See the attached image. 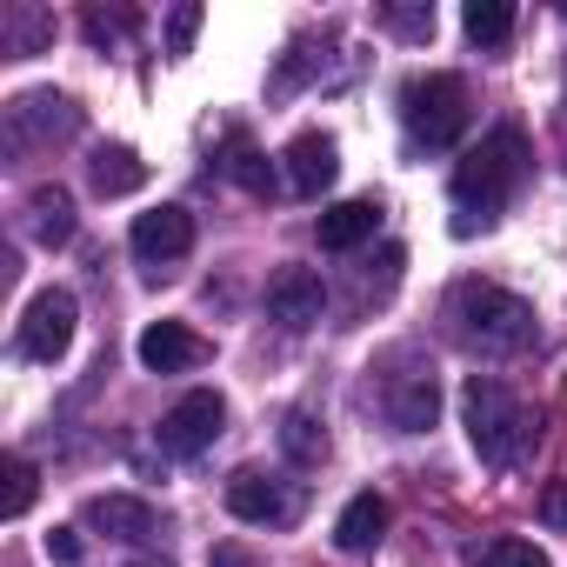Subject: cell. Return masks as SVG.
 <instances>
[{"label":"cell","mask_w":567,"mask_h":567,"mask_svg":"<svg viewBox=\"0 0 567 567\" xmlns=\"http://www.w3.org/2000/svg\"><path fill=\"white\" fill-rule=\"evenodd\" d=\"M527 181V134L520 127H494L461 167H454V207H461V220H454V234H474V214H481V227L514 200V187Z\"/></svg>","instance_id":"cell-1"},{"label":"cell","mask_w":567,"mask_h":567,"mask_svg":"<svg viewBox=\"0 0 567 567\" xmlns=\"http://www.w3.org/2000/svg\"><path fill=\"white\" fill-rule=\"evenodd\" d=\"M447 321H454V341L481 348V354H520V348H534V308L520 295L494 288V280H454Z\"/></svg>","instance_id":"cell-2"},{"label":"cell","mask_w":567,"mask_h":567,"mask_svg":"<svg viewBox=\"0 0 567 567\" xmlns=\"http://www.w3.org/2000/svg\"><path fill=\"white\" fill-rule=\"evenodd\" d=\"M461 421H467V447L481 454V467H514L520 447H527V434H534L527 408L501 381H487V374H474L461 388Z\"/></svg>","instance_id":"cell-3"},{"label":"cell","mask_w":567,"mask_h":567,"mask_svg":"<svg viewBox=\"0 0 567 567\" xmlns=\"http://www.w3.org/2000/svg\"><path fill=\"white\" fill-rule=\"evenodd\" d=\"M401 121H408V141L414 147H427V154L454 147L467 134V121H474L467 81L461 74H421V81H408L401 87Z\"/></svg>","instance_id":"cell-4"},{"label":"cell","mask_w":567,"mask_h":567,"mask_svg":"<svg viewBox=\"0 0 567 567\" xmlns=\"http://www.w3.org/2000/svg\"><path fill=\"white\" fill-rule=\"evenodd\" d=\"M220 427H227V401L214 394V388H194V394H181L167 414H161V454H174V461H194V454H207L214 441H220Z\"/></svg>","instance_id":"cell-5"},{"label":"cell","mask_w":567,"mask_h":567,"mask_svg":"<svg viewBox=\"0 0 567 567\" xmlns=\"http://www.w3.org/2000/svg\"><path fill=\"white\" fill-rule=\"evenodd\" d=\"M74 321H81V308H74V295H68V288L34 295V301H28V315H21V354L54 368V361L74 348Z\"/></svg>","instance_id":"cell-6"},{"label":"cell","mask_w":567,"mask_h":567,"mask_svg":"<svg viewBox=\"0 0 567 567\" xmlns=\"http://www.w3.org/2000/svg\"><path fill=\"white\" fill-rule=\"evenodd\" d=\"M227 514L247 520V527H288V520L301 514V494H295L288 481L260 474V467H240V474L227 481Z\"/></svg>","instance_id":"cell-7"},{"label":"cell","mask_w":567,"mask_h":567,"mask_svg":"<svg viewBox=\"0 0 567 567\" xmlns=\"http://www.w3.org/2000/svg\"><path fill=\"white\" fill-rule=\"evenodd\" d=\"M321 308H328V288H321V274H315V267H280V274L267 280V321H280L288 334L315 328Z\"/></svg>","instance_id":"cell-8"},{"label":"cell","mask_w":567,"mask_h":567,"mask_svg":"<svg viewBox=\"0 0 567 567\" xmlns=\"http://www.w3.org/2000/svg\"><path fill=\"white\" fill-rule=\"evenodd\" d=\"M280 161H288V187H295L301 200H321V194L341 181V147H334V134H295Z\"/></svg>","instance_id":"cell-9"},{"label":"cell","mask_w":567,"mask_h":567,"mask_svg":"<svg viewBox=\"0 0 567 567\" xmlns=\"http://www.w3.org/2000/svg\"><path fill=\"white\" fill-rule=\"evenodd\" d=\"M74 127H81V114H74V101H61V94H21V101L8 107V141H14V147L61 141V134H74Z\"/></svg>","instance_id":"cell-10"},{"label":"cell","mask_w":567,"mask_h":567,"mask_svg":"<svg viewBox=\"0 0 567 567\" xmlns=\"http://www.w3.org/2000/svg\"><path fill=\"white\" fill-rule=\"evenodd\" d=\"M134 254L141 260H181L194 247V214L187 207H154V214H134Z\"/></svg>","instance_id":"cell-11"},{"label":"cell","mask_w":567,"mask_h":567,"mask_svg":"<svg viewBox=\"0 0 567 567\" xmlns=\"http://www.w3.org/2000/svg\"><path fill=\"white\" fill-rule=\"evenodd\" d=\"M207 361V341L194 334V328H181V321H154L147 334H141V368L147 374H187V368H200Z\"/></svg>","instance_id":"cell-12"},{"label":"cell","mask_w":567,"mask_h":567,"mask_svg":"<svg viewBox=\"0 0 567 567\" xmlns=\"http://www.w3.org/2000/svg\"><path fill=\"white\" fill-rule=\"evenodd\" d=\"M374 227H381V200H334V207L315 220V240H321L328 254H354L361 240H374Z\"/></svg>","instance_id":"cell-13"},{"label":"cell","mask_w":567,"mask_h":567,"mask_svg":"<svg viewBox=\"0 0 567 567\" xmlns=\"http://www.w3.org/2000/svg\"><path fill=\"white\" fill-rule=\"evenodd\" d=\"M381 408H388V421L401 434H421L441 414V388H434V374H401V381H388V401Z\"/></svg>","instance_id":"cell-14"},{"label":"cell","mask_w":567,"mask_h":567,"mask_svg":"<svg viewBox=\"0 0 567 567\" xmlns=\"http://www.w3.org/2000/svg\"><path fill=\"white\" fill-rule=\"evenodd\" d=\"M87 527H101L107 540H154V507L134 501V494H94L87 501Z\"/></svg>","instance_id":"cell-15"},{"label":"cell","mask_w":567,"mask_h":567,"mask_svg":"<svg viewBox=\"0 0 567 567\" xmlns=\"http://www.w3.org/2000/svg\"><path fill=\"white\" fill-rule=\"evenodd\" d=\"M381 534H388V501L381 494H354L341 507V520H334V547L341 554H368V547H381Z\"/></svg>","instance_id":"cell-16"},{"label":"cell","mask_w":567,"mask_h":567,"mask_svg":"<svg viewBox=\"0 0 567 567\" xmlns=\"http://www.w3.org/2000/svg\"><path fill=\"white\" fill-rule=\"evenodd\" d=\"M28 227H34L41 247H68V240H74V200H68L61 187H34V200H28Z\"/></svg>","instance_id":"cell-17"},{"label":"cell","mask_w":567,"mask_h":567,"mask_svg":"<svg viewBox=\"0 0 567 567\" xmlns=\"http://www.w3.org/2000/svg\"><path fill=\"white\" fill-rule=\"evenodd\" d=\"M280 454H288L295 467H321V461H328V427H321L308 408H295L288 421H280Z\"/></svg>","instance_id":"cell-18"},{"label":"cell","mask_w":567,"mask_h":567,"mask_svg":"<svg viewBox=\"0 0 567 567\" xmlns=\"http://www.w3.org/2000/svg\"><path fill=\"white\" fill-rule=\"evenodd\" d=\"M461 28L474 48H501L514 34V0H467L461 8Z\"/></svg>","instance_id":"cell-19"},{"label":"cell","mask_w":567,"mask_h":567,"mask_svg":"<svg viewBox=\"0 0 567 567\" xmlns=\"http://www.w3.org/2000/svg\"><path fill=\"white\" fill-rule=\"evenodd\" d=\"M141 181H147V167H141L134 147H101V154H94V194L114 200V194H134Z\"/></svg>","instance_id":"cell-20"},{"label":"cell","mask_w":567,"mask_h":567,"mask_svg":"<svg viewBox=\"0 0 567 567\" xmlns=\"http://www.w3.org/2000/svg\"><path fill=\"white\" fill-rule=\"evenodd\" d=\"M474 567H554L534 540H520V534H494V540H481L474 554H467Z\"/></svg>","instance_id":"cell-21"},{"label":"cell","mask_w":567,"mask_h":567,"mask_svg":"<svg viewBox=\"0 0 567 567\" xmlns=\"http://www.w3.org/2000/svg\"><path fill=\"white\" fill-rule=\"evenodd\" d=\"M54 34V21L41 8H8V21H0V41H8V54H41V41Z\"/></svg>","instance_id":"cell-22"},{"label":"cell","mask_w":567,"mask_h":567,"mask_svg":"<svg viewBox=\"0 0 567 567\" xmlns=\"http://www.w3.org/2000/svg\"><path fill=\"white\" fill-rule=\"evenodd\" d=\"M34 494H41V474H34V461H28V454H8V494H0V514H8V520H21V514L34 507Z\"/></svg>","instance_id":"cell-23"},{"label":"cell","mask_w":567,"mask_h":567,"mask_svg":"<svg viewBox=\"0 0 567 567\" xmlns=\"http://www.w3.org/2000/svg\"><path fill=\"white\" fill-rule=\"evenodd\" d=\"M227 181H240L247 194H274V174L260 167V154H254L240 134H234V147H227Z\"/></svg>","instance_id":"cell-24"},{"label":"cell","mask_w":567,"mask_h":567,"mask_svg":"<svg viewBox=\"0 0 567 567\" xmlns=\"http://www.w3.org/2000/svg\"><path fill=\"white\" fill-rule=\"evenodd\" d=\"M200 34V0H181V8L167 14V54H187Z\"/></svg>","instance_id":"cell-25"},{"label":"cell","mask_w":567,"mask_h":567,"mask_svg":"<svg viewBox=\"0 0 567 567\" xmlns=\"http://www.w3.org/2000/svg\"><path fill=\"white\" fill-rule=\"evenodd\" d=\"M388 28L421 41V34H434V8H388Z\"/></svg>","instance_id":"cell-26"},{"label":"cell","mask_w":567,"mask_h":567,"mask_svg":"<svg viewBox=\"0 0 567 567\" xmlns=\"http://www.w3.org/2000/svg\"><path fill=\"white\" fill-rule=\"evenodd\" d=\"M540 520H547L554 534H567V481H547V487H540Z\"/></svg>","instance_id":"cell-27"},{"label":"cell","mask_w":567,"mask_h":567,"mask_svg":"<svg viewBox=\"0 0 567 567\" xmlns=\"http://www.w3.org/2000/svg\"><path fill=\"white\" fill-rule=\"evenodd\" d=\"M48 560H54V567H81V540H74V527H54V534H48Z\"/></svg>","instance_id":"cell-28"},{"label":"cell","mask_w":567,"mask_h":567,"mask_svg":"<svg viewBox=\"0 0 567 567\" xmlns=\"http://www.w3.org/2000/svg\"><path fill=\"white\" fill-rule=\"evenodd\" d=\"M560 14H567V8H560Z\"/></svg>","instance_id":"cell-29"}]
</instances>
